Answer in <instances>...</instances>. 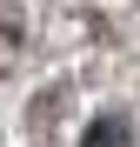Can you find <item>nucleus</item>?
Masks as SVG:
<instances>
[{"mask_svg": "<svg viewBox=\"0 0 140 147\" xmlns=\"http://www.w3.org/2000/svg\"><path fill=\"white\" fill-rule=\"evenodd\" d=\"M13 54H20V34L7 27V34H0V67H13Z\"/></svg>", "mask_w": 140, "mask_h": 147, "instance_id": "f03ea898", "label": "nucleus"}, {"mask_svg": "<svg viewBox=\"0 0 140 147\" xmlns=\"http://www.w3.org/2000/svg\"><path fill=\"white\" fill-rule=\"evenodd\" d=\"M87 147H127V120H120V114L100 120V134H87Z\"/></svg>", "mask_w": 140, "mask_h": 147, "instance_id": "f257e3e1", "label": "nucleus"}]
</instances>
